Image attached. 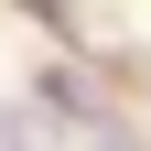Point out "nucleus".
Returning <instances> with one entry per match:
<instances>
[{"mask_svg": "<svg viewBox=\"0 0 151 151\" xmlns=\"http://www.w3.org/2000/svg\"><path fill=\"white\" fill-rule=\"evenodd\" d=\"M43 97H54V108H76V119H97V86H86L76 65H54V76H43Z\"/></svg>", "mask_w": 151, "mask_h": 151, "instance_id": "f257e3e1", "label": "nucleus"}, {"mask_svg": "<svg viewBox=\"0 0 151 151\" xmlns=\"http://www.w3.org/2000/svg\"><path fill=\"white\" fill-rule=\"evenodd\" d=\"M86 151H151V140H140L129 119H108V108H97V119H86Z\"/></svg>", "mask_w": 151, "mask_h": 151, "instance_id": "f03ea898", "label": "nucleus"}, {"mask_svg": "<svg viewBox=\"0 0 151 151\" xmlns=\"http://www.w3.org/2000/svg\"><path fill=\"white\" fill-rule=\"evenodd\" d=\"M0 151H43V129H32V119H11V108H0Z\"/></svg>", "mask_w": 151, "mask_h": 151, "instance_id": "7ed1b4c3", "label": "nucleus"}]
</instances>
